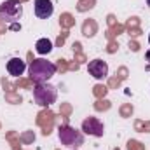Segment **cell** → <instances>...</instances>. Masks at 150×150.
I'll return each instance as SVG.
<instances>
[{
    "instance_id": "obj_8",
    "label": "cell",
    "mask_w": 150,
    "mask_h": 150,
    "mask_svg": "<svg viewBox=\"0 0 150 150\" xmlns=\"http://www.w3.org/2000/svg\"><path fill=\"white\" fill-rule=\"evenodd\" d=\"M26 70V63L21 59V58H12L7 61V72L12 75V77H19V75L25 74Z\"/></svg>"
},
{
    "instance_id": "obj_2",
    "label": "cell",
    "mask_w": 150,
    "mask_h": 150,
    "mask_svg": "<svg viewBox=\"0 0 150 150\" xmlns=\"http://www.w3.org/2000/svg\"><path fill=\"white\" fill-rule=\"evenodd\" d=\"M33 100L35 103L40 105V107H49L52 103H56L58 100V91L54 86H51L49 82H42V84H37L33 87Z\"/></svg>"
},
{
    "instance_id": "obj_10",
    "label": "cell",
    "mask_w": 150,
    "mask_h": 150,
    "mask_svg": "<svg viewBox=\"0 0 150 150\" xmlns=\"http://www.w3.org/2000/svg\"><path fill=\"white\" fill-rule=\"evenodd\" d=\"M147 5H149V7H150V0H147Z\"/></svg>"
},
{
    "instance_id": "obj_3",
    "label": "cell",
    "mask_w": 150,
    "mask_h": 150,
    "mask_svg": "<svg viewBox=\"0 0 150 150\" xmlns=\"http://www.w3.org/2000/svg\"><path fill=\"white\" fill-rule=\"evenodd\" d=\"M58 136H59V142L67 147H80L84 145V134L82 131H77L72 126H61L59 131H58Z\"/></svg>"
},
{
    "instance_id": "obj_4",
    "label": "cell",
    "mask_w": 150,
    "mask_h": 150,
    "mask_svg": "<svg viewBox=\"0 0 150 150\" xmlns=\"http://www.w3.org/2000/svg\"><path fill=\"white\" fill-rule=\"evenodd\" d=\"M23 16V5L19 0H5L0 5V18L7 23L18 21Z\"/></svg>"
},
{
    "instance_id": "obj_9",
    "label": "cell",
    "mask_w": 150,
    "mask_h": 150,
    "mask_svg": "<svg viewBox=\"0 0 150 150\" xmlns=\"http://www.w3.org/2000/svg\"><path fill=\"white\" fill-rule=\"evenodd\" d=\"M35 49H37L38 54H49L52 51V42L49 38H40L35 44Z\"/></svg>"
},
{
    "instance_id": "obj_6",
    "label": "cell",
    "mask_w": 150,
    "mask_h": 150,
    "mask_svg": "<svg viewBox=\"0 0 150 150\" xmlns=\"http://www.w3.org/2000/svg\"><path fill=\"white\" fill-rule=\"evenodd\" d=\"M87 72H89V75H93L96 80H103L108 75V65L103 59H93L87 65Z\"/></svg>"
},
{
    "instance_id": "obj_7",
    "label": "cell",
    "mask_w": 150,
    "mask_h": 150,
    "mask_svg": "<svg viewBox=\"0 0 150 150\" xmlns=\"http://www.w3.org/2000/svg\"><path fill=\"white\" fill-rule=\"evenodd\" d=\"M33 9H35V16L40 18V19H47L54 12V5H52L51 0H35Z\"/></svg>"
},
{
    "instance_id": "obj_11",
    "label": "cell",
    "mask_w": 150,
    "mask_h": 150,
    "mask_svg": "<svg viewBox=\"0 0 150 150\" xmlns=\"http://www.w3.org/2000/svg\"><path fill=\"white\" fill-rule=\"evenodd\" d=\"M149 45H150V35H149Z\"/></svg>"
},
{
    "instance_id": "obj_5",
    "label": "cell",
    "mask_w": 150,
    "mask_h": 150,
    "mask_svg": "<svg viewBox=\"0 0 150 150\" xmlns=\"http://www.w3.org/2000/svg\"><path fill=\"white\" fill-rule=\"evenodd\" d=\"M82 131L86 134H91V136H103L105 133V127H103V122L98 119V117H87L84 122H82Z\"/></svg>"
},
{
    "instance_id": "obj_1",
    "label": "cell",
    "mask_w": 150,
    "mask_h": 150,
    "mask_svg": "<svg viewBox=\"0 0 150 150\" xmlns=\"http://www.w3.org/2000/svg\"><path fill=\"white\" fill-rule=\"evenodd\" d=\"M28 74H30V79L35 82V84H42V82H49L54 74H56V65L47 61V59H33L32 65L28 67Z\"/></svg>"
}]
</instances>
